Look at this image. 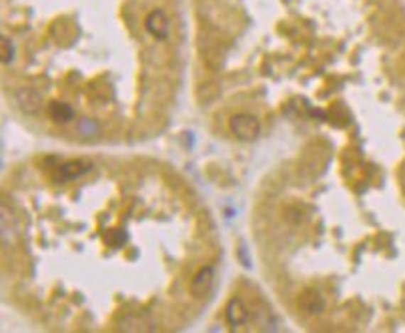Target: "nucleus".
Returning a JSON list of instances; mask_svg holds the SVG:
<instances>
[{"mask_svg": "<svg viewBox=\"0 0 405 333\" xmlns=\"http://www.w3.org/2000/svg\"><path fill=\"white\" fill-rule=\"evenodd\" d=\"M225 317H227V322L231 323L233 327H237V325H243V323L247 322L249 311H247V307L243 305V301L241 300H231L225 310Z\"/></svg>", "mask_w": 405, "mask_h": 333, "instance_id": "0eeeda50", "label": "nucleus"}, {"mask_svg": "<svg viewBox=\"0 0 405 333\" xmlns=\"http://www.w3.org/2000/svg\"><path fill=\"white\" fill-rule=\"evenodd\" d=\"M104 239L109 241V245H111V247H123V245L126 243V233H124V231H121V229H113V231L107 235Z\"/></svg>", "mask_w": 405, "mask_h": 333, "instance_id": "9d476101", "label": "nucleus"}, {"mask_svg": "<svg viewBox=\"0 0 405 333\" xmlns=\"http://www.w3.org/2000/svg\"><path fill=\"white\" fill-rule=\"evenodd\" d=\"M229 129H231V133L235 134L239 141L251 143V141H255L261 134V122L259 119H255L249 112H239L235 117H231Z\"/></svg>", "mask_w": 405, "mask_h": 333, "instance_id": "f257e3e1", "label": "nucleus"}, {"mask_svg": "<svg viewBox=\"0 0 405 333\" xmlns=\"http://www.w3.org/2000/svg\"><path fill=\"white\" fill-rule=\"evenodd\" d=\"M90 169H92V163H89V161H80V159L79 161H68L65 165H60L58 177L63 181H75V179L87 175Z\"/></svg>", "mask_w": 405, "mask_h": 333, "instance_id": "39448f33", "label": "nucleus"}, {"mask_svg": "<svg viewBox=\"0 0 405 333\" xmlns=\"http://www.w3.org/2000/svg\"><path fill=\"white\" fill-rule=\"evenodd\" d=\"M48 115H50L53 121L57 122H68L70 119H75L72 107L67 105V102H63V100H53V102L48 105Z\"/></svg>", "mask_w": 405, "mask_h": 333, "instance_id": "6e6552de", "label": "nucleus"}, {"mask_svg": "<svg viewBox=\"0 0 405 333\" xmlns=\"http://www.w3.org/2000/svg\"><path fill=\"white\" fill-rule=\"evenodd\" d=\"M299 307L309 315H315V313H321L325 310V300L315 289H305L303 293L299 295Z\"/></svg>", "mask_w": 405, "mask_h": 333, "instance_id": "20e7f679", "label": "nucleus"}, {"mask_svg": "<svg viewBox=\"0 0 405 333\" xmlns=\"http://www.w3.org/2000/svg\"><path fill=\"white\" fill-rule=\"evenodd\" d=\"M213 281H215L213 267H202L201 271L193 278L191 283L193 297H202V295H207V293L211 291V287H213Z\"/></svg>", "mask_w": 405, "mask_h": 333, "instance_id": "7ed1b4c3", "label": "nucleus"}, {"mask_svg": "<svg viewBox=\"0 0 405 333\" xmlns=\"http://www.w3.org/2000/svg\"><path fill=\"white\" fill-rule=\"evenodd\" d=\"M145 28L158 41H165L169 36V18L163 11H153L145 21Z\"/></svg>", "mask_w": 405, "mask_h": 333, "instance_id": "f03ea898", "label": "nucleus"}, {"mask_svg": "<svg viewBox=\"0 0 405 333\" xmlns=\"http://www.w3.org/2000/svg\"><path fill=\"white\" fill-rule=\"evenodd\" d=\"M16 100H18V105H21V109L24 112H34L40 111V107H43V97L33 89H23L18 90V95H16Z\"/></svg>", "mask_w": 405, "mask_h": 333, "instance_id": "423d86ee", "label": "nucleus"}, {"mask_svg": "<svg viewBox=\"0 0 405 333\" xmlns=\"http://www.w3.org/2000/svg\"><path fill=\"white\" fill-rule=\"evenodd\" d=\"M14 58V46L9 36H2V65H11Z\"/></svg>", "mask_w": 405, "mask_h": 333, "instance_id": "1a4fd4ad", "label": "nucleus"}]
</instances>
